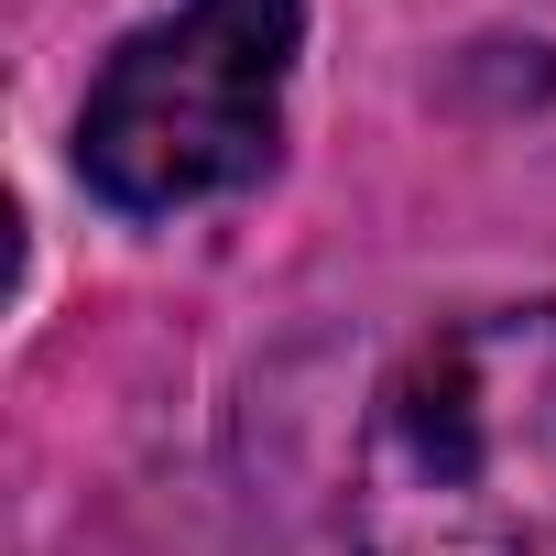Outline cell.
Instances as JSON below:
<instances>
[{"label": "cell", "instance_id": "7a4b0ae2", "mask_svg": "<svg viewBox=\"0 0 556 556\" xmlns=\"http://www.w3.org/2000/svg\"><path fill=\"white\" fill-rule=\"evenodd\" d=\"M295 34L306 0H186V12L142 23L88 88L77 175L131 218H175L197 197L251 186L285 142Z\"/></svg>", "mask_w": 556, "mask_h": 556}, {"label": "cell", "instance_id": "6da1fadb", "mask_svg": "<svg viewBox=\"0 0 556 556\" xmlns=\"http://www.w3.org/2000/svg\"><path fill=\"white\" fill-rule=\"evenodd\" d=\"M361 556H556V306L404 350L361 426Z\"/></svg>", "mask_w": 556, "mask_h": 556}]
</instances>
